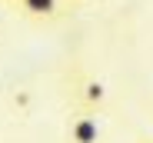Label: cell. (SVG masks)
<instances>
[{"instance_id":"3","label":"cell","mask_w":153,"mask_h":143,"mask_svg":"<svg viewBox=\"0 0 153 143\" xmlns=\"http://www.w3.org/2000/svg\"><path fill=\"white\" fill-rule=\"evenodd\" d=\"M103 100H107V87L100 83V80H87V83H83V103H87L90 110H97Z\"/></svg>"},{"instance_id":"1","label":"cell","mask_w":153,"mask_h":143,"mask_svg":"<svg viewBox=\"0 0 153 143\" xmlns=\"http://www.w3.org/2000/svg\"><path fill=\"white\" fill-rule=\"evenodd\" d=\"M100 140V123L93 113H80L70 123V143H97Z\"/></svg>"},{"instance_id":"2","label":"cell","mask_w":153,"mask_h":143,"mask_svg":"<svg viewBox=\"0 0 153 143\" xmlns=\"http://www.w3.org/2000/svg\"><path fill=\"white\" fill-rule=\"evenodd\" d=\"M17 7L27 13V17H53L60 0H17Z\"/></svg>"}]
</instances>
